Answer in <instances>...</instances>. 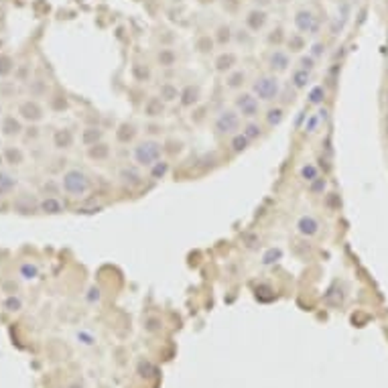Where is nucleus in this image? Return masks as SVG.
<instances>
[{"instance_id": "32", "label": "nucleus", "mask_w": 388, "mask_h": 388, "mask_svg": "<svg viewBox=\"0 0 388 388\" xmlns=\"http://www.w3.org/2000/svg\"><path fill=\"white\" fill-rule=\"evenodd\" d=\"M287 47L291 53H301L305 49V35H301V33H293L287 37Z\"/></svg>"}, {"instance_id": "28", "label": "nucleus", "mask_w": 388, "mask_h": 388, "mask_svg": "<svg viewBox=\"0 0 388 388\" xmlns=\"http://www.w3.org/2000/svg\"><path fill=\"white\" fill-rule=\"evenodd\" d=\"M53 144L57 148H69L73 144V132L69 128H61V130H57L53 134Z\"/></svg>"}, {"instance_id": "35", "label": "nucleus", "mask_w": 388, "mask_h": 388, "mask_svg": "<svg viewBox=\"0 0 388 388\" xmlns=\"http://www.w3.org/2000/svg\"><path fill=\"white\" fill-rule=\"evenodd\" d=\"M18 272H20V276H23L25 281H35V278L39 276V266L35 262H23Z\"/></svg>"}, {"instance_id": "27", "label": "nucleus", "mask_w": 388, "mask_h": 388, "mask_svg": "<svg viewBox=\"0 0 388 388\" xmlns=\"http://www.w3.org/2000/svg\"><path fill=\"white\" fill-rule=\"evenodd\" d=\"M325 96H327V90L323 88L321 83H317V85H311L309 88V92H307V102L311 104V106H323V102H325Z\"/></svg>"}, {"instance_id": "38", "label": "nucleus", "mask_w": 388, "mask_h": 388, "mask_svg": "<svg viewBox=\"0 0 388 388\" xmlns=\"http://www.w3.org/2000/svg\"><path fill=\"white\" fill-rule=\"evenodd\" d=\"M232 39H234V35H232V29L228 25L218 27V35H215V43H218V45H228Z\"/></svg>"}, {"instance_id": "29", "label": "nucleus", "mask_w": 388, "mask_h": 388, "mask_svg": "<svg viewBox=\"0 0 388 388\" xmlns=\"http://www.w3.org/2000/svg\"><path fill=\"white\" fill-rule=\"evenodd\" d=\"M319 175H321V173H319V167H317L315 163H303V165L299 167V177L303 179L307 185H309L311 181H315Z\"/></svg>"}, {"instance_id": "42", "label": "nucleus", "mask_w": 388, "mask_h": 388, "mask_svg": "<svg viewBox=\"0 0 388 388\" xmlns=\"http://www.w3.org/2000/svg\"><path fill=\"white\" fill-rule=\"evenodd\" d=\"M197 49H199V53H209L213 49V41L209 37H201L197 41Z\"/></svg>"}, {"instance_id": "14", "label": "nucleus", "mask_w": 388, "mask_h": 388, "mask_svg": "<svg viewBox=\"0 0 388 388\" xmlns=\"http://www.w3.org/2000/svg\"><path fill=\"white\" fill-rule=\"evenodd\" d=\"M266 20H268L266 10H262V8H252V10L246 14V27H248V31L258 33V31L264 29Z\"/></svg>"}, {"instance_id": "6", "label": "nucleus", "mask_w": 388, "mask_h": 388, "mask_svg": "<svg viewBox=\"0 0 388 388\" xmlns=\"http://www.w3.org/2000/svg\"><path fill=\"white\" fill-rule=\"evenodd\" d=\"M295 29L301 33V35H315L319 31V18L313 10L309 8H301L295 12Z\"/></svg>"}, {"instance_id": "25", "label": "nucleus", "mask_w": 388, "mask_h": 388, "mask_svg": "<svg viewBox=\"0 0 388 388\" xmlns=\"http://www.w3.org/2000/svg\"><path fill=\"white\" fill-rule=\"evenodd\" d=\"M169 171H171V163L167 159H161V161H157L153 167L148 169V175H150V179H153V181H161V179H165L169 175Z\"/></svg>"}, {"instance_id": "10", "label": "nucleus", "mask_w": 388, "mask_h": 388, "mask_svg": "<svg viewBox=\"0 0 388 388\" xmlns=\"http://www.w3.org/2000/svg\"><path fill=\"white\" fill-rule=\"evenodd\" d=\"M18 116L27 120V122H41L43 116H45V112H43V108L39 102L35 100H25L23 104L18 106Z\"/></svg>"}, {"instance_id": "7", "label": "nucleus", "mask_w": 388, "mask_h": 388, "mask_svg": "<svg viewBox=\"0 0 388 388\" xmlns=\"http://www.w3.org/2000/svg\"><path fill=\"white\" fill-rule=\"evenodd\" d=\"M118 179L128 189H138L144 183V175H142V171H140L138 165H124V167H120Z\"/></svg>"}, {"instance_id": "19", "label": "nucleus", "mask_w": 388, "mask_h": 388, "mask_svg": "<svg viewBox=\"0 0 388 388\" xmlns=\"http://www.w3.org/2000/svg\"><path fill=\"white\" fill-rule=\"evenodd\" d=\"M39 211L47 213V215H57V213H63L65 211V205L59 197H45L39 201Z\"/></svg>"}, {"instance_id": "21", "label": "nucleus", "mask_w": 388, "mask_h": 388, "mask_svg": "<svg viewBox=\"0 0 388 388\" xmlns=\"http://www.w3.org/2000/svg\"><path fill=\"white\" fill-rule=\"evenodd\" d=\"M104 140V130L100 126H88V128H83L81 130V142L85 146H94L98 142Z\"/></svg>"}, {"instance_id": "48", "label": "nucleus", "mask_w": 388, "mask_h": 388, "mask_svg": "<svg viewBox=\"0 0 388 388\" xmlns=\"http://www.w3.org/2000/svg\"><path fill=\"white\" fill-rule=\"evenodd\" d=\"M2 161H4V159H2V155H0V165H2Z\"/></svg>"}, {"instance_id": "5", "label": "nucleus", "mask_w": 388, "mask_h": 388, "mask_svg": "<svg viewBox=\"0 0 388 388\" xmlns=\"http://www.w3.org/2000/svg\"><path fill=\"white\" fill-rule=\"evenodd\" d=\"M234 110L242 116V120H256L262 114V102L252 92H238L234 98Z\"/></svg>"}, {"instance_id": "2", "label": "nucleus", "mask_w": 388, "mask_h": 388, "mask_svg": "<svg viewBox=\"0 0 388 388\" xmlns=\"http://www.w3.org/2000/svg\"><path fill=\"white\" fill-rule=\"evenodd\" d=\"M281 90H283L281 79H278L274 73L258 75V77H254V81L250 85V92L264 104H272L278 96H281Z\"/></svg>"}, {"instance_id": "45", "label": "nucleus", "mask_w": 388, "mask_h": 388, "mask_svg": "<svg viewBox=\"0 0 388 388\" xmlns=\"http://www.w3.org/2000/svg\"><path fill=\"white\" fill-rule=\"evenodd\" d=\"M4 307H6L8 311H18V309H20V299H16V297H8V299H6V303H4Z\"/></svg>"}, {"instance_id": "23", "label": "nucleus", "mask_w": 388, "mask_h": 388, "mask_svg": "<svg viewBox=\"0 0 388 388\" xmlns=\"http://www.w3.org/2000/svg\"><path fill=\"white\" fill-rule=\"evenodd\" d=\"M157 63H159V67H163V69L175 67L177 65V53L173 49H169V47H163L157 53Z\"/></svg>"}, {"instance_id": "8", "label": "nucleus", "mask_w": 388, "mask_h": 388, "mask_svg": "<svg viewBox=\"0 0 388 388\" xmlns=\"http://www.w3.org/2000/svg\"><path fill=\"white\" fill-rule=\"evenodd\" d=\"M266 65H268V71L274 73V75L289 71V67H291V53L289 51H283V49H272L268 53Z\"/></svg>"}, {"instance_id": "4", "label": "nucleus", "mask_w": 388, "mask_h": 388, "mask_svg": "<svg viewBox=\"0 0 388 388\" xmlns=\"http://www.w3.org/2000/svg\"><path fill=\"white\" fill-rule=\"evenodd\" d=\"M242 130V116L234 108H224L213 118V132L218 136H234Z\"/></svg>"}, {"instance_id": "9", "label": "nucleus", "mask_w": 388, "mask_h": 388, "mask_svg": "<svg viewBox=\"0 0 388 388\" xmlns=\"http://www.w3.org/2000/svg\"><path fill=\"white\" fill-rule=\"evenodd\" d=\"M295 230H297L299 236H303V238H315V236L319 234V230H321V224L313 213H303V215H299Z\"/></svg>"}, {"instance_id": "44", "label": "nucleus", "mask_w": 388, "mask_h": 388, "mask_svg": "<svg viewBox=\"0 0 388 388\" xmlns=\"http://www.w3.org/2000/svg\"><path fill=\"white\" fill-rule=\"evenodd\" d=\"M323 53H325V45H323V43H313L309 55H311V57H315V59H319Z\"/></svg>"}, {"instance_id": "30", "label": "nucleus", "mask_w": 388, "mask_h": 388, "mask_svg": "<svg viewBox=\"0 0 388 388\" xmlns=\"http://www.w3.org/2000/svg\"><path fill=\"white\" fill-rule=\"evenodd\" d=\"M2 132L6 136H18L20 132H23V124H20V120H16L14 116H6L2 120Z\"/></svg>"}, {"instance_id": "24", "label": "nucleus", "mask_w": 388, "mask_h": 388, "mask_svg": "<svg viewBox=\"0 0 388 388\" xmlns=\"http://www.w3.org/2000/svg\"><path fill=\"white\" fill-rule=\"evenodd\" d=\"M242 134H244L250 142H256L258 138L264 134V130H262V126L258 124V120H246V122L242 124Z\"/></svg>"}, {"instance_id": "47", "label": "nucleus", "mask_w": 388, "mask_h": 388, "mask_svg": "<svg viewBox=\"0 0 388 388\" xmlns=\"http://www.w3.org/2000/svg\"><path fill=\"white\" fill-rule=\"evenodd\" d=\"M254 2L258 4V8H262V6H268V4L272 2V0H254Z\"/></svg>"}, {"instance_id": "12", "label": "nucleus", "mask_w": 388, "mask_h": 388, "mask_svg": "<svg viewBox=\"0 0 388 388\" xmlns=\"http://www.w3.org/2000/svg\"><path fill=\"white\" fill-rule=\"evenodd\" d=\"M201 98V88L197 83H187L185 88H181V94H179V104L181 108H193Z\"/></svg>"}, {"instance_id": "40", "label": "nucleus", "mask_w": 388, "mask_h": 388, "mask_svg": "<svg viewBox=\"0 0 388 388\" xmlns=\"http://www.w3.org/2000/svg\"><path fill=\"white\" fill-rule=\"evenodd\" d=\"M285 39H287V37H285V33H283V29H281V27L272 29V31H270V35H268V43H270V45H281V43H283Z\"/></svg>"}, {"instance_id": "3", "label": "nucleus", "mask_w": 388, "mask_h": 388, "mask_svg": "<svg viewBox=\"0 0 388 388\" xmlns=\"http://www.w3.org/2000/svg\"><path fill=\"white\" fill-rule=\"evenodd\" d=\"M61 189L71 197H83L92 189V179L81 169H67L61 177Z\"/></svg>"}, {"instance_id": "15", "label": "nucleus", "mask_w": 388, "mask_h": 388, "mask_svg": "<svg viewBox=\"0 0 388 388\" xmlns=\"http://www.w3.org/2000/svg\"><path fill=\"white\" fill-rule=\"evenodd\" d=\"M246 83V71L244 69H232L230 73H226V79H224V85L232 92H240L242 85Z\"/></svg>"}, {"instance_id": "22", "label": "nucleus", "mask_w": 388, "mask_h": 388, "mask_svg": "<svg viewBox=\"0 0 388 388\" xmlns=\"http://www.w3.org/2000/svg\"><path fill=\"white\" fill-rule=\"evenodd\" d=\"M110 155H112V148H110V144H106L104 140L94 144V146H88V157L92 161H108V159H110Z\"/></svg>"}, {"instance_id": "41", "label": "nucleus", "mask_w": 388, "mask_h": 388, "mask_svg": "<svg viewBox=\"0 0 388 388\" xmlns=\"http://www.w3.org/2000/svg\"><path fill=\"white\" fill-rule=\"evenodd\" d=\"M315 63H317L315 57H311V55H301V59H299V67H303V69H307V71H313V69H315Z\"/></svg>"}, {"instance_id": "46", "label": "nucleus", "mask_w": 388, "mask_h": 388, "mask_svg": "<svg viewBox=\"0 0 388 388\" xmlns=\"http://www.w3.org/2000/svg\"><path fill=\"white\" fill-rule=\"evenodd\" d=\"M88 297H90V301H94V299L98 301V299H100V289H98V287H92V289H90V295H88Z\"/></svg>"}, {"instance_id": "18", "label": "nucleus", "mask_w": 388, "mask_h": 388, "mask_svg": "<svg viewBox=\"0 0 388 388\" xmlns=\"http://www.w3.org/2000/svg\"><path fill=\"white\" fill-rule=\"evenodd\" d=\"M287 118V112H285V108L283 106H270L268 110L264 112V122L268 128H276V126H281Z\"/></svg>"}, {"instance_id": "31", "label": "nucleus", "mask_w": 388, "mask_h": 388, "mask_svg": "<svg viewBox=\"0 0 388 388\" xmlns=\"http://www.w3.org/2000/svg\"><path fill=\"white\" fill-rule=\"evenodd\" d=\"M16 187V179L6 173V171H0V195H8V193H12Z\"/></svg>"}, {"instance_id": "20", "label": "nucleus", "mask_w": 388, "mask_h": 388, "mask_svg": "<svg viewBox=\"0 0 388 388\" xmlns=\"http://www.w3.org/2000/svg\"><path fill=\"white\" fill-rule=\"evenodd\" d=\"M136 132L138 130H136V126L132 122H122L118 126V130H116V140L120 144H128V142H132L136 138Z\"/></svg>"}, {"instance_id": "16", "label": "nucleus", "mask_w": 388, "mask_h": 388, "mask_svg": "<svg viewBox=\"0 0 388 388\" xmlns=\"http://www.w3.org/2000/svg\"><path fill=\"white\" fill-rule=\"evenodd\" d=\"M311 83V71L303 69V67H295L291 71V85L297 90V92H303L307 90V85Z\"/></svg>"}, {"instance_id": "26", "label": "nucleus", "mask_w": 388, "mask_h": 388, "mask_svg": "<svg viewBox=\"0 0 388 388\" xmlns=\"http://www.w3.org/2000/svg\"><path fill=\"white\" fill-rule=\"evenodd\" d=\"M250 144H252V142L242 134V130L236 132L234 136H230V148H232L234 155H242V153H246Z\"/></svg>"}, {"instance_id": "37", "label": "nucleus", "mask_w": 388, "mask_h": 388, "mask_svg": "<svg viewBox=\"0 0 388 388\" xmlns=\"http://www.w3.org/2000/svg\"><path fill=\"white\" fill-rule=\"evenodd\" d=\"M307 189H309V193H313V195H323V191L327 189V179L319 175L315 181H311L307 185Z\"/></svg>"}, {"instance_id": "13", "label": "nucleus", "mask_w": 388, "mask_h": 388, "mask_svg": "<svg viewBox=\"0 0 388 388\" xmlns=\"http://www.w3.org/2000/svg\"><path fill=\"white\" fill-rule=\"evenodd\" d=\"M142 112L146 118H161L167 112V104L159 96H150V98H146V102L142 106Z\"/></svg>"}, {"instance_id": "17", "label": "nucleus", "mask_w": 388, "mask_h": 388, "mask_svg": "<svg viewBox=\"0 0 388 388\" xmlns=\"http://www.w3.org/2000/svg\"><path fill=\"white\" fill-rule=\"evenodd\" d=\"M179 94H181V88H177L175 83H171V81H165L159 85V98L169 106V104H173V102H179Z\"/></svg>"}, {"instance_id": "43", "label": "nucleus", "mask_w": 388, "mask_h": 388, "mask_svg": "<svg viewBox=\"0 0 388 388\" xmlns=\"http://www.w3.org/2000/svg\"><path fill=\"white\" fill-rule=\"evenodd\" d=\"M12 69V61L8 57H0V75H8Z\"/></svg>"}, {"instance_id": "1", "label": "nucleus", "mask_w": 388, "mask_h": 388, "mask_svg": "<svg viewBox=\"0 0 388 388\" xmlns=\"http://www.w3.org/2000/svg\"><path fill=\"white\" fill-rule=\"evenodd\" d=\"M163 153H165V146H163L161 140L144 138V140H138L132 146V161L140 169H150L157 161L163 159Z\"/></svg>"}, {"instance_id": "11", "label": "nucleus", "mask_w": 388, "mask_h": 388, "mask_svg": "<svg viewBox=\"0 0 388 388\" xmlns=\"http://www.w3.org/2000/svg\"><path fill=\"white\" fill-rule=\"evenodd\" d=\"M236 65H238V55L232 53V51H224L220 53L218 57H215L213 61V69L218 71V73H230L232 69H236Z\"/></svg>"}, {"instance_id": "33", "label": "nucleus", "mask_w": 388, "mask_h": 388, "mask_svg": "<svg viewBox=\"0 0 388 388\" xmlns=\"http://www.w3.org/2000/svg\"><path fill=\"white\" fill-rule=\"evenodd\" d=\"M281 258H283V250L281 248H268L264 254H262V266H272V264H276L278 260H281Z\"/></svg>"}, {"instance_id": "36", "label": "nucleus", "mask_w": 388, "mask_h": 388, "mask_svg": "<svg viewBox=\"0 0 388 388\" xmlns=\"http://www.w3.org/2000/svg\"><path fill=\"white\" fill-rule=\"evenodd\" d=\"M150 69H148V65H144V63H134L132 65V77L136 79V81H148L150 79Z\"/></svg>"}, {"instance_id": "34", "label": "nucleus", "mask_w": 388, "mask_h": 388, "mask_svg": "<svg viewBox=\"0 0 388 388\" xmlns=\"http://www.w3.org/2000/svg\"><path fill=\"white\" fill-rule=\"evenodd\" d=\"M323 124V120L319 118V114L317 112H313V114H309L307 118H305V124H303V130L307 132V134H315L317 130H319V126Z\"/></svg>"}, {"instance_id": "39", "label": "nucleus", "mask_w": 388, "mask_h": 388, "mask_svg": "<svg viewBox=\"0 0 388 388\" xmlns=\"http://www.w3.org/2000/svg\"><path fill=\"white\" fill-rule=\"evenodd\" d=\"M4 159L10 165H20V163H23V153H20L18 148H6L4 150Z\"/></svg>"}, {"instance_id": "49", "label": "nucleus", "mask_w": 388, "mask_h": 388, "mask_svg": "<svg viewBox=\"0 0 388 388\" xmlns=\"http://www.w3.org/2000/svg\"><path fill=\"white\" fill-rule=\"evenodd\" d=\"M386 104H388V94H386Z\"/></svg>"}]
</instances>
